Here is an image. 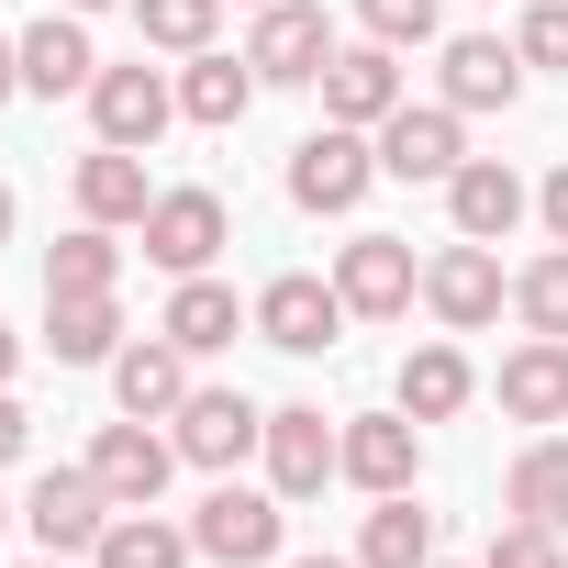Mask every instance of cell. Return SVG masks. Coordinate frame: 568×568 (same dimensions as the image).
Wrapping results in <instances>:
<instances>
[{"instance_id":"6da1fadb","label":"cell","mask_w":568,"mask_h":568,"mask_svg":"<svg viewBox=\"0 0 568 568\" xmlns=\"http://www.w3.org/2000/svg\"><path fill=\"white\" fill-rule=\"evenodd\" d=\"M256 457H267V490L278 501H313L324 479H346V424H324V402H278Z\"/></svg>"},{"instance_id":"7a4b0ae2","label":"cell","mask_w":568,"mask_h":568,"mask_svg":"<svg viewBox=\"0 0 568 568\" xmlns=\"http://www.w3.org/2000/svg\"><path fill=\"white\" fill-rule=\"evenodd\" d=\"M501 302H513V278H501V245H435L424 256V313L446 324V335H479V324H501Z\"/></svg>"},{"instance_id":"3957f363","label":"cell","mask_w":568,"mask_h":568,"mask_svg":"<svg viewBox=\"0 0 568 568\" xmlns=\"http://www.w3.org/2000/svg\"><path fill=\"white\" fill-rule=\"evenodd\" d=\"M278 535H291V501H278V490H234V479H223V490L190 513V546H201L212 568H267Z\"/></svg>"},{"instance_id":"277c9868","label":"cell","mask_w":568,"mask_h":568,"mask_svg":"<svg viewBox=\"0 0 568 568\" xmlns=\"http://www.w3.org/2000/svg\"><path fill=\"white\" fill-rule=\"evenodd\" d=\"M245 68H256L267 90H324V68H335V23L313 12V0H267L256 34H245Z\"/></svg>"},{"instance_id":"5b68a950","label":"cell","mask_w":568,"mask_h":568,"mask_svg":"<svg viewBox=\"0 0 568 568\" xmlns=\"http://www.w3.org/2000/svg\"><path fill=\"white\" fill-rule=\"evenodd\" d=\"M134 234H145V256H156L168 278H201V267L234 245V212H223V190H156Z\"/></svg>"},{"instance_id":"8992f818","label":"cell","mask_w":568,"mask_h":568,"mask_svg":"<svg viewBox=\"0 0 568 568\" xmlns=\"http://www.w3.org/2000/svg\"><path fill=\"white\" fill-rule=\"evenodd\" d=\"M346 324H357L346 291H335V278H313V267H291V278H267V291H256V335H267L278 357H324Z\"/></svg>"},{"instance_id":"52a82bcc","label":"cell","mask_w":568,"mask_h":568,"mask_svg":"<svg viewBox=\"0 0 568 568\" xmlns=\"http://www.w3.org/2000/svg\"><path fill=\"white\" fill-rule=\"evenodd\" d=\"M368 179H379V145H368L357 123H324V134L291 145V201H302V212H357Z\"/></svg>"},{"instance_id":"ba28073f","label":"cell","mask_w":568,"mask_h":568,"mask_svg":"<svg viewBox=\"0 0 568 568\" xmlns=\"http://www.w3.org/2000/svg\"><path fill=\"white\" fill-rule=\"evenodd\" d=\"M23 524H34L45 557H101V535H112V490L90 479V457H79V468H45L34 501H23Z\"/></svg>"},{"instance_id":"9c48e42d","label":"cell","mask_w":568,"mask_h":568,"mask_svg":"<svg viewBox=\"0 0 568 568\" xmlns=\"http://www.w3.org/2000/svg\"><path fill=\"white\" fill-rule=\"evenodd\" d=\"M335 291H346L357 324H402L424 302V267H413L402 234H357V245H335Z\"/></svg>"},{"instance_id":"30bf717a","label":"cell","mask_w":568,"mask_h":568,"mask_svg":"<svg viewBox=\"0 0 568 568\" xmlns=\"http://www.w3.org/2000/svg\"><path fill=\"white\" fill-rule=\"evenodd\" d=\"M457 168H468V112H446V101L413 112V101H402V112L379 123V179H413V190L435 179V190H446Z\"/></svg>"},{"instance_id":"8fae6325","label":"cell","mask_w":568,"mask_h":568,"mask_svg":"<svg viewBox=\"0 0 568 568\" xmlns=\"http://www.w3.org/2000/svg\"><path fill=\"white\" fill-rule=\"evenodd\" d=\"M168 435H179V457H190V468H212V479H223V468H245V457L267 446V413H256L245 390H190V402L168 413Z\"/></svg>"},{"instance_id":"7c38bea8","label":"cell","mask_w":568,"mask_h":568,"mask_svg":"<svg viewBox=\"0 0 568 568\" xmlns=\"http://www.w3.org/2000/svg\"><path fill=\"white\" fill-rule=\"evenodd\" d=\"M413 90H402V45H335V68H324V123H357V134H379L390 112H402Z\"/></svg>"},{"instance_id":"4fadbf2b","label":"cell","mask_w":568,"mask_h":568,"mask_svg":"<svg viewBox=\"0 0 568 568\" xmlns=\"http://www.w3.org/2000/svg\"><path fill=\"white\" fill-rule=\"evenodd\" d=\"M79 101H90L101 145H156V134H168V112H179V79H156V68L134 57V68H101Z\"/></svg>"},{"instance_id":"5bb4252c","label":"cell","mask_w":568,"mask_h":568,"mask_svg":"<svg viewBox=\"0 0 568 568\" xmlns=\"http://www.w3.org/2000/svg\"><path fill=\"white\" fill-rule=\"evenodd\" d=\"M168 468H179V435H156V424H101V446H90V479L112 490V513H145L156 490H168Z\"/></svg>"},{"instance_id":"9a60e30c","label":"cell","mask_w":568,"mask_h":568,"mask_svg":"<svg viewBox=\"0 0 568 568\" xmlns=\"http://www.w3.org/2000/svg\"><path fill=\"white\" fill-rule=\"evenodd\" d=\"M346 479H357L368 501L413 490V479H424V424H413V413H346Z\"/></svg>"},{"instance_id":"2e32d148","label":"cell","mask_w":568,"mask_h":568,"mask_svg":"<svg viewBox=\"0 0 568 568\" xmlns=\"http://www.w3.org/2000/svg\"><path fill=\"white\" fill-rule=\"evenodd\" d=\"M524 212H535V190H524V179H513L501 156H468V168L446 179V223H457L468 245H501V234H513Z\"/></svg>"},{"instance_id":"e0dca14e","label":"cell","mask_w":568,"mask_h":568,"mask_svg":"<svg viewBox=\"0 0 568 568\" xmlns=\"http://www.w3.org/2000/svg\"><path fill=\"white\" fill-rule=\"evenodd\" d=\"M168 346H190V357H223L234 335H256V302H234L223 291V278L201 267V278H179V291H168V324H156Z\"/></svg>"},{"instance_id":"ac0fdd59","label":"cell","mask_w":568,"mask_h":568,"mask_svg":"<svg viewBox=\"0 0 568 568\" xmlns=\"http://www.w3.org/2000/svg\"><path fill=\"white\" fill-rule=\"evenodd\" d=\"M90 79H101L90 12H45V23L23 34V90H34V101H68V90H90Z\"/></svg>"},{"instance_id":"d6986e66","label":"cell","mask_w":568,"mask_h":568,"mask_svg":"<svg viewBox=\"0 0 568 568\" xmlns=\"http://www.w3.org/2000/svg\"><path fill=\"white\" fill-rule=\"evenodd\" d=\"M524 101V57L501 34H457L446 45V112H513Z\"/></svg>"},{"instance_id":"ffe728a7","label":"cell","mask_w":568,"mask_h":568,"mask_svg":"<svg viewBox=\"0 0 568 568\" xmlns=\"http://www.w3.org/2000/svg\"><path fill=\"white\" fill-rule=\"evenodd\" d=\"M112 402H123L134 424H168V413L190 402V346H168V335L123 346V357H112Z\"/></svg>"},{"instance_id":"44dd1931","label":"cell","mask_w":568,"mask_h":568,"mask_svg":"<svg viewBox=\"0 0 568 568\" xmlns=\"http://www.w3.org/2000/svg\"><path fill=\"white\" fill-rule=\"evenodd\" d=\"M256 90H267V79H256L245 57H212V45H201V57L179 68V112H190L201 134H234V123L256 112Z\"/></svg>"},{"instance_id":"7402d4cb","label":"cell","mask_w":568,"mask_h":568,"mask_svg":"<svg viewBox=\"0 0 568 568\" xmlns=\"http://www.w3.org/2000/svg\"><path fill=\"white\" fill-rule=\"evenodd\" d=\"M145 201H156L145 190V145H90L79 156V223H112L123 234V223H145Z\"/></svg>"},{"instance_id":"603a6c76","label":"cell","mask_w":568,"mask_h":568,"mask_svg":"<svg viewBox=\"0 0 568 568\" xmlns=\"http://www.w3.org/2000/svg\"><path fill=\"white\" fill-rule=\"evenodd\" d=\"M501 413L513 424H568V346L557 335H524L501 357Z\"/></svg>"},{"instance_id":"cb8c5ba5","label":"cell","mask_w":568,"mask_h":568,"mask_svg":"<svg viewBox=\"0 0 568 568\" xmlns=\"http://www.w3.org/2000/svg\"><path fill=\"white\" fill-rule=\"evenodd\" d=\"M45 346H57V368H112V357H123V302H112V291L45 302Z\"/></svg>"},{"instance_id":"d4e9b609","label":"cell","mask_w":568,"mask_h":568,"mask_svg":"<svg viewBox=\"0 0 568 568\" xmlns=\"http://www.w3.org/2000/svg\"><path fill=\"white\" fill-rule=\"evenodd\" d=\"M501 513H524V524H557V535H568V435H535V446L501 468Z\"/></svg>"},{"instance_id":"484cf974","label":"cell","mask_w":568,"mask_h":568,"mask_svg":"<svg viewBox=\"0 0 568 568\" xmlns=\"http://www.w3.org/2000/svg\"><path fill=\"white\" fill-rule=\"evenodd\" d=\"M468 390H479V368H468L446 335L402 357V413H413V424H446V413H468Z\"/></svg>"},{"instance_id":"4316f807","label":"cell","mask_w":568,"mask_h":568,"mask_svg":"<svg viewBox=\"0 0 568 568\" xmlns=\"http://www.w3.org/2000/svg\"><path fill=\"white\" fill-rule=\"evenodd\" d=\"M357 568H435V513L413 490H390L368 524H357Z\"/></svg>"},{"instance_id":"83f0119b","label":"cell","mask_w":568,"mask_h":568,"mask_svg":"<svg viewBox=\"0 0 568 568\" xmlns=\"http://www.w3.org/2000/svg\"><path fill=\"white\" fill-rule=\"evenodd\" d=\"M90 291H123L112 223H79V234H57V256H45V302H90Z\"/></svg>"},{"instance_id":"f1b7e54d","label":"cell","mask_w":568,"mask_h":568,"mask_svg":"<svg viewBox=\"0 0 568 568\" xmlns=\"http://www.w3.org/2000/svg\"><path fill=\"white\" fill-rule=\"evenodd\" d=\"M201 546H190V524H168L156 501L145 513H112V535H101V568H190Z\"/></svg>"},{"instance_id":"f546056e","label":"cell","mask_w":568,"mask_h":568,"mask_svg":"<svg viewBox=\"0 0 568 568\" xmlns=\"http://www.w3.org/2000/svg\"><path fill=\"white\" fill-rule=\"evenodd\" d=\"M513 313H524V335H557L568 346V245H546V256L513 267Z\"/></svg>"},{"instance_id":"4dcf8cb0","label":"cell","mask_w":568,"mask_h":568,"mask_svg":"<svg viewBox=\"0 0 568 568\" xmlns=\"http://www.w3.org/2000/svg\"><path fill=\"white\" fill-rule=\"evenodd\" d=\"M212 23H223V0H134V34H145V45H168V57H201V45H212Z\"/></svg>"},{"instance_id":"1f68e13d","label":"cell","mask_w":568,"mask_h":568,"mask_svg":"<svg viewBox=\"0 0 568 568\" xmlns=\"http://www.w3.org/2000/svg\"><path fill=\"white\" fill-rule=\"evenodd\" d=\"M357 23H368L379 45H435V34H446V0H357Z\"/></svg>"},{"instance_id":"d6a6232c","label":"cell","mask_w":568,"mask_h":568,"mask_svg":"<svg viewBox=\"0 0 568 568\" xmlns=\"http://www.w3.org/2000/svg\"><path fill=\"white\" fill-rule=\"evenodd\" d=\"M479 568H568V546H557V524L501 513V535H490V557H479Z\"/></svg>"},{"instance_id":"836d02e7","label":"cell","mask_w":568,"mask_h":568,"mask_svg":"<svg viewBox=\"0 0 568 568\" xmlns=\"http://www.w3.org/2000/svg\"><path fill=\"white\" fill-rule=\"evenodd\" d=\"M513 57H524V68H568V0H524Z\"/></svg>"},{"instance_id":"e575fe53","label":"cell","mask_w":568,"mask_h":568,"mask_svg":"<svg viewBox=\"0 0 568 568\" xmlns=\"http://www.w3.org/2000/svg\"><path fill=\"white\" fill-rule=\"evenodd\" d=\"M535 212H546V245H568V168H546V190H535Z\"/></svg>"},{"instance_id":"d590c367","label":"cell","mask_w":568,"mask_h":568,"mask_svg":"<svg viewBox=\"0 0 568 568\" xmlns=\"http://www.w3.org/2000/svg\"><path fill=\"white\" fill-rule=\"evenodd\" d=\"M23 435H34V424H23V402H12V390H0V468H12V457H23Z\"/></svg>"},{"instance_id":"8d00e7d4","label":"cell","mask_w":568,"mask_h":568,"mask_svg":"<svg viewBox=\"0 0 568 568\" xmlns=\"http://www.w3.org/2000/svg\"><path fill=\"white\" fill-rule=\"evenodd\" d=\"M12 368H23V335H12V324H0V390H12Z\"/></svg>"},{"instance_id":"74e56055","label":"cell","mask_w":568,"mask_h":568,"mask_svg":"<svg viewBox=\"0 0 568 568\" xmlns=\"http://www.w3.org/2000/svg\"><path fill=\"white\" fill-rule=\"evenodd\" d=\"M23 90V45H0V101H12Z\"/></svg>"},{"instance_id":"f35d334b","label":"cell","mask_w":568,"mask_h":568,"mask_svg":"<svg viewBox=\"0 0 568 568\" xmlns=\"http://www.w3.org/2000/svg\"><path fill=\"white\" fill-rule=\"evenodd\" d=\"M291 568H357V557H291Z\"/></svg>"},{"instance_id":"ab89813d","label":"cell","mask_w":568,"mask_h":568,"mask_svg":"<svg viewBox=\"0 0 568 568\" xmlns=\"http://www.w3.org/2000/svg\"><path fill=\"white\" fill-rule=\"evenodd\" d=\"M0 245H12V190H0Z\"/></svg>"},{"instance_id":"60d3db41","label":"cell","mask_w":568,"mask_h":568,"mask_svg":"<svg viewBox=\"0 0 568 568\" xmlns=\"http://www.w3.org/2000/svg\"><path fill=\"white\" fill-rule=\"evenodd\" d=\"M57 12H112V0H57Z\"/></svg>"},{"instance_id":"b9f144b4","label":"cell","mask_w":568,"mask_h":568,"mask_svg":"<svg viewBox=\"0 0 568 568\" xmlns=\"http://www.w3.org/2000/svg\"><path fill=\"white\" fill-rule=\"evenodd\" d=\"M34 568H68V557H34Z\"/></svg>"},{"instance_id":"7bdbcfd3","label":"cell","mask_w":568,"mask_h":568,"mask_svg":"<svg viewBox=\"0 0 568 568\" xmlns=\"http://www.w3.org/2000/svg\"><path fill=\"white\" fill-rule=\"evenodd\" d=\"M0 524H12V501H0Z\"/></svg>"},{"instance_id":"ee69618b","label":"cell","mask_w":568,"mask_h":568,"mask_svg":"<svg viewBox=\"0 0 568 568\" xmlns=\"http://www.w3.org/2000/svg\"><path fill=\"white\" fill-rule=\"evenodd\" d=\"M256 12H267V0H256Z\"/></svg>"},{"instance_id":"f6af8a7d","label":"cell","mask_w":568,"mask_h":568,"mask_svg":"<svg viewBox=\"0 0 568 568\" xmlns=\"http://www.w3.org/2000/svg\"><path fill=\"white\" fill-rule=\"evenodd\" d=\"M435 568H446V557H435Z\"/></svg>"}]
</instances>
